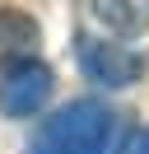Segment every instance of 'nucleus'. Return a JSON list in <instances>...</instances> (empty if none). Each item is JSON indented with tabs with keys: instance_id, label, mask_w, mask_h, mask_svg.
Instances as JSON below:
<instances>
[{
	"instance_id": "obj_4",
	"label": "nucleus",
	"mask_w": 149,
	"mask_h": 154,
	"mask_svg": "<svg viewBox=\"0 0 149 154\" xmlns=\"http://www.w3.org/2000/svg\"><path fill=\"white\" fill-rule=\"evenodd\" d=\"M93 19L117 38H140L149 33V0H89Z\"/></svg>"
},
{
	"instance_id": "obj_1",
	"label": "nucleus",
	"mask_w": 149,
	"mask_h": 154,
	"mask_svg": "<svg viewBox=\"0 0 149 154\" xmlns=\"http://www.w3.org/2000/svg\"><path fill=\"white\" fill-rule=\"evenodd\" d=\"M112 131H117V112L107 103L74 98L51 117H42V126L28 140V154H107Z\"/></svg>"
},
{
	"instance_id": "obj_5",
	"label": "nucleus",
	"mask_w": 149,
	"mask_h": 154,
	"mask_svg": "<svg viewBox=\"0 0 149 154\" xmlns=\"http://www.w3.org/2000/svg\"><path fill=\"white\" fill-rule=\"evenodd\" d=\"M37 56V19L23 10H0V66Z\"/></svg>"
},
{
	"instance_id": "obj_6",
	"label": "nucleus",
	"mask_w": 149,
	"mask_h": 154,
	"mask_svg": "<svg viewBox=\"0 0 149 154\" xmlns=\"http://www.w3.org/2000/svg\"><path fill=\"white\" fill-rule=\"evenodd\" d=\"M112 154H149V126H135V131L121 135V145Z\"/></svg>"
},
{
	"instance_id": "obj_3",
	"label": "nucleus",
	"mask_w": 149,
	"mask_h": 154,
	"mask_svg": "<svg viewBox=\"0 0 149 154\" xmlns=\"http://www.w3.org/2000/svg\"><path fill=\"white\" fill-rule=\"evenodd\" d=\"M74 51H79V70L93 79V84H107V89H126L144 75V56L130 47H117V42H102L79 33L74 38Z\"/></svg>"
},
{
	"instance_id": "obj_2",
	"label": "nucleus",
	"mask_w": 149,
	"mask_h": 154,
	"mask_svg": "<svg viewBox=\"0 0 149 154\" xmlns=\"http://www.w3.org/2000/svg\"><path fill=\"white\" fill-rule=\"evenodd\" d=\"M51 89H56L51 66H42L37 56L9 61L5 75H0V112H5V117H33V112L47 107Z\"/></svg>"
}]
</instances>
